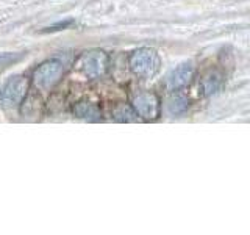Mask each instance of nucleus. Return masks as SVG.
<instances>
[{"mask_svg":"<svg viewBox=\"0 0 250 235\" xmlns=\"http://www.w3.org/2000/svg\"><path fill=\"white\" fill-rule=\"evenodd\" d=\"M128 66L136 77L148 80V78H153L160 72L161 60L156 50L150 49V47H141L130 55Z\"/></svg>","mask_w":250,"mask_h":235,"instance_id":"nucleus-1","label":"nucleus"},{"mask_svg":"<svg viewBox=\"0 0 250 235\" xmlns=\"http://www.w3.org/2000/svg\"><path fill=\"white\" fill-rule=\"evenodd\" d=\"M62 75H64V63L61 60L52 58L45 60L35 69L31 80L39 91L47 93L52 91L61 82Z\"/></svg>","mask_w":250,"mask_h":235,"instance_id":"nucleus-2","label":"nucleus"},{"mask_svg":"<svg viewBox=\"0 0 250 235\" xmlns=\"http://www.w3.org/2000/svg\"><path fill=\"white\" fill-rule=\"evenodd\" d=\"M75 66L83 77L96 80V78H102L108 72L109 57L104 50H89L80 55Z\"/></svg>","mask_w":250,"mask_h":235,"instance_id":"nucleus-3","label":"nucleus"},{"mask_svg":"<svg viewBox=\"0 0 250 235\" xmlns=\"http://www.w3.org/2000/svg\"><path fill=\"white\" fill-rule=\"evenodd\" d=\"M28 78L25 75H13L0 90V105L13 108L19 107L28 94Z\"/></svg>","mask_w":250,"mask_h":235,"instance_id":"nucleus-4","label":"nucleus"},{"mask_svg":"<svg viewBox=\"0 0 250 235\" xmlns=\"http://www.w3.org/2000/svg\"><path fill=\"white\" fill-rule=\"evenodd\" d=\"M131 107L139 119H143L146 122H153L161 115L160 97L152 91H141L135 94V97L131 100Z\"/></svg>","mask_w":250,"mask_h":235,"instance_id":"nucleus-5","label":"nucleus"},{"mask_svg":"<svg viewBox=\"0 0 250 235\" xmlns=\"http://www.w3.org/2000/svg\"><path fill=\"white\" fill-rule=\"evenodd\" d=\"M195 74V66L192 61H185V63H180L178 66H175L170 72L166 75V88L170 91H178L185 88L186 85H189L191 80L194 78Z\"/></svg>","mask_w":250,"mask_h":235,"instance_id":"nucleus-6","label":"nucleus"},{"mask_svg":"<svg viewBox=\"0 0 250 235\" xmlns=\"http://www.w3.org/2000/svg\"><path fill=\"white\" fill-rule=\"evenodd\" d=\"M225 85V75L217 69H211L207 74H203L199 82V94L202 97L214 96L224 88Z\"/></svg>","mask_w":250,"mask_h":235,"instance_id":"nucleus-7","label":"nucleus"},{"mask_svg":"<svg viewBox=\"0 0 250 235\" xmlns=\"http://www.w3.org/2000/svg\"><path fill=\"white\" fill-rule=\"evenodd\" d=\"M74 115L78 118V119L89 121V122L99 121L102 118V112H100L99 105L94 104V102H89V100L77 102L74 105Z\"/></svg>","mask_w":250,"mask_h":235,"instance_id":"nucleus-8","label":"nucleus"},{"mask_svg":"<svg viewBox=\"0 0 250 235\" xmlns=\"http://www.w3.org/2000/svg\"><path fill=\"white\" fill-rule=\"evenodd\" d=\"M113 118L119 122H135L139 119L133 107L125 105V104H119L113 108Z\"/></svg>","mask_w":250,"mask_h":235,"instance_id":"nucleus-9","label":"nucleus"},{"mask_svg":"<svg viewBox=\"0 0 250 235\" xmlns=\"http://www.w3.org/2000/svg\"><path fill=\"white\" fill-rule=\"evenodd\" d=\"M167 112L169 115H182L185 113L188 107H189V100H188L185 96H180V94H175V96H172L169 100H167Z\"/></svg>","mask_w":250,"mask_h":235,"instance_id":"nucleus-10","label":"nucleus"},{"mask_svg":"<svg viewBox=\"0 0 250 235\" xmlns=\"http://www.w3.org/2000/svg\"><path fill=\"white\" fill-rule=\"evenodd\" d=\"M75 21L74 19H64V21H60V22H55L52 24L50 27H47L44 30H41V33H55V31H61V30H67L70 27L75 25Z\"/></svg>","mask_w":250,"mask_h":235,"instance_id":"nucleus-11","label":"nucleus"},{"mask_svg":"<svg viewBox=\"0 0 250 235\" xmlns=\"http://www.w3.org/2000/svg\"><path fill=\"white\" fill-rule=\"evenodd\" d=\"M23 57V53H13V52H3L0 53V68H5L8 65L19 61Z\"/></svg>","mask_w":250,"mask_h":235,"instance_id":"nucleus-12","label":"nucleus"}]
</instances>
